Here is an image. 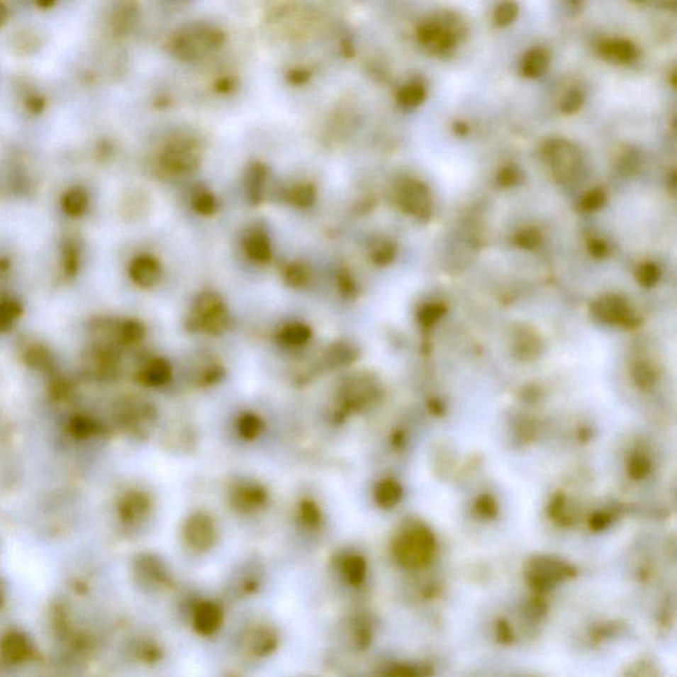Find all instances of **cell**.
Here are the masks:
<instances>
[{
  "instance_id": "cell-16",
  "label": "cell",
  "mask_w": 677,
  "mask_h": 677,
  "mask_svg": "<svg viewBox=\"0 0 677 677\" xmlns=\"http://www.w3.org/2000/svg\"><path fill=\"white\" fill-rule=\"evenodd\" d=\"M267 168L262 163H253L246 171L245 186L247 197L253 204L261 203L264 197Z\"/></svg>"
},
{
  "instance_id": "cell-42",
  "label": "cell",
  "mask_w": 677,
  "mask_h": 677,
  "mask_svg": "<svg viewBox=\"0 0 677 677\" xmlns=\"http://www.w3.org/2000/svg\"><path fill=\"white\" fill-rule=\"evenodd\" d=\"M299 515H301V520L303 521L306 525H308V527H316V525H319V522L322 520L320 510L318 508V505L315 504L314 501H302L301 505H299Z\"/></svg>"
},
{
  "instance_id": "cell-51",
  "label": "cell",
  "mask_w": 677,
  "mask_h": 677,
  "mask_svg": "<svg viewBox=\"0 0 677 677\" xmlns=\"http://www.w3.org/2000/svg\"><path fill=\"white\" fill-rule=\"evenodd\" d=\"M339 289L342 294L347 298L356 295V285H354L352 276L347 273H342L339 275Z\"/></svg>"
},
{
  "instance_id": "cell-10",
  "label": "cell",
  "mask_w": 677,
  "mask_h": 677,
  "mask_svg": "<svg viewBox=\"0 0 677 677\" xmlns=\"http://www.w3.org/2000/svg\"><path fill=\"white\" fill-rule=\"evenodd\" d=\"M130 278L140 287H152L157 285L162 275V267L157 258L151 255H139L128 269Z\"/></svg>"
},
{
  "instance_id": "cell-58",
  "label": "cell",
  "mask_w": 677,
  "mask_h": 677,
  "mask_svg": "<svg viewBox=\"0 0 677 677\" xmlns=\"http://www.w3.org/2000/svg\"><path fill=\"white\" fill-rule=\"evenodd\" d=\"M9 15H10L9 9L3 3H0V27L6 24V21L9 19Z\"/></svg>"
},
{
  "instance_id": "cell-39",
  "label": "cell",
  "mask_w": 677,
  "mask_h": 677,
  "mask_svg": "<svg viewBox=\"0 0 677 677\" xmlns=\"http://www.w3.org/2000/svg\"><path fill=\"white\" fill-rule=\"evenodd\" d=\"M606 201H608L606 192L600 188H595V189H591L589 194H586L581 200V209L586 212H595L602 209L606 204Z\"/></svg>"
},
{
  "instance_id": "cell-53",
  "label": "cell",
  "mask_w": 677,
  "mask_h": 677,
  "mask_svg": "<svg viewBox=\"0 0 677 677\" xmlns=\"http://www.w3.org/2000/svg\"><path fill=\"white\" fill-rule=\"evenodd\" d=\"M50 391H52V396L55 398H65L69 394V385L64 380L59 379V380L52 383Z\"/></svg>"
},
{
  "instance_id": "cell-3",
  "label": "cell",
  "mask_w": 677,
  "mask_h": 677,
  "mask_svg": "<svg viewBox=\"0 0 677 677\" xmlns=\"http://www.w3.org/2000/svg\"><path fill=\"white\" fill-rule=\"evenodd\" d=\"M393 550L396 559L405 568H423L430 564L435 553V539L430 530L414 527L397 537Z\"/></svg>"
},
{
  "instance_id": "cell-55",
  "label": "cell",
  "mask_w": 677,
  "mask_h": 677,
  "mask_svg": "<svg viewBox=\"0 0 677 677\" xmlns=\"http://www.w3.org/2000/svg\"><path fill=\"white\" fill-rule=\"evenodd\" d=\"M27 106L30 108V113L33 114H40L44 108H45V99L40 96H32L28 99Z\"/></svg>"
},
{
  "instance_id": "cell-23",
  "label": "cell",
  "mask_w": 677,
  "mask_h": 677,
  "mask_svg": "<svg viewBox=\"0 0 677 677\" xmlns=\"http://www.w3.org/2000/svg\"><path fill=\"white\" fill-rule=\"evenodd\" d=\"M311 337V330L302 323H293L286 325L279 332V340L286 345H303Z\"/></svg>"
},
{
  "instance_id": "cell-26",
  "label": "cell",
  "mask_w": 677,
  "mask_h": 677,
  "mask_svg": "<svg viewBox=\"0 0 677 677\" xmlns=\"http://www.w3.org/2000/svg\"><path fill=\"white\" fill-rule=\"evenodd\" d=\"M345 578L352 585H360L367 574V564L360 556H349L343 561Z\"/></svg>"
},
{
  "instance_id": "cell-9",
  "label": "cell",
  "mask_w": 677,
  "mask_h": 677,
  "mask_svg": "<svg viewBox=\"0 0 677 677\" xmlns=\"http://www.w3.org/2000/svg\"><path fill=\"white\" fill-rule=\"evenodd\" d=\"M593 313L600 320L608 323L625 325L634 322V316L626 301L617 295L605 296L597 301L593 306Z\"/></svg>"
},
{
  "instance_id": "cell-44",
  "label": "cell",
  "mask_w": 677,
  "mask_h": 677,
  "mask_svg": "<svg viewBox=\"0 0 677 677\" xmlns=\"http://www.w3.org/2000/svg\"><path fill=\"white\" fill-rule=\"evenodd\" d=\"M583 93L579 89H571L561 102V111L564 114H574L583 105Z\"/></svg>"
},
{
  "instance_id": "cell-56",
  "label": "cell",
  "mask_w": 677,
  "mask_h": 677,
  "mask_svg": "<svg viewBox=\"0 0 677 677\" xmlns=\"http://www.w3.org/2000/svg\"><path fill=\"white\" fill-rule=\"evenodd\" d=\"M235 89V82L233 79H228V77H224V79H220L216 82V90L223 93V94H226V93H230L232 90Z\"/></svg>"
},
{
  "instance_id": "cell-19",
  "label": "cell",
  "mask_w": 677,
  "mask_h": 677,
  "mask_svg": "<svg viewBox=\"0 0 677 677\" xmlns=\"http://www.w3.org/2000/svg\"><path fill=\"white\" fill-rule=\"evenodd\" d=\"M403 498V488L396 481H380L374 490V499L383 508H392Z\"/></svg>"
},
{
  "instance_id": "cell-57",
  "label": "cell",
  "mask_w": 677,
  "mask_h": 677,
  "mask_svg": "<svg viewBox=\"0 0 677 677\" xmlns=\"http://www.w3.org/2000/svg\"><path fill=\"white\" fill-rule=\"evenodd\" d=\"M454 133H455L457 135H459V137H464V135H467V133H469V126H467L464 122H457V123L454 125Z\"/></svg>"
},
{
  "instance_id": "cell-50",
  "label": "cell",
  "mask_w": 677,
  "mask_h": 677,
  "mask_svg": "<svg viewBox=\"0 0 677 677\" xmlns=\"http://www.w3.org/2000/svg\"><path fill=\"white\" fill-rule=\"evenodd\" d=\"M588 250H589L590 254L593 255L594 258H598V259L609 254V246L600 238L590 240L589 244H588Z\"/></svg>"
},
{
  "instance_id": "cell-13",
  "label": "cell",
  "mask_w": 677,
  "mask_h": 677,
  "mask_svg": "<svg viewBox=\"0 0 677 677\" xmlns=\"http://www.w3.org/2000/svg\"><path fill=\"white\" fill-rule=\"evenodd\" d=\"M118 510L122 520L134 522L147 513L150 500L143 492H128L119 501Z\"/></svg>"
},
{
  "instance_id": "cell-27",
  "label": "cell",
  "mask_w": 677,
  "mask_h": 677,
  "mask_svg": "<svg viewBox=\"0 0 677 677\" xmlns=\"http://www.w3.org/2000/svg\"><path fill=\"white\" fill-rule=\"evenodd\" d=\"M315 198H316V191H315V186L310 183L296 186L293 189H290L287 194L289 203L298 208H308L313 206Z\"/></svg>"
},
{
  "instance_id": "cell-32",
  "label": "cell",
  "mask_w": 677,
  "mask_h": 677,
  "mask_svg": "<svg viewBox=\"0 0 677 677\" xmlns=\"http://www.w3.org/2000/svg\"><path fill=\"white\" fill-rule=\"evenodd\" d=\"M192 208L198 215H203V216L213 215L217 209L216 197L206 189L198 191L192 198Z\"/></svg>"
},
{
  "instance_id": "cell-34",
  "label": "cell",
  "mask_w": 677,
  "mask_h": 677,
  "mask_svg": "<svg viewBox=\"0 0 677 677\" xmlns=\"http://www.w3.org/2000/svg\"><path fill=\"white\" fill-rule=\"evenodd\" d=\"M397 253V247L389 241H381L373 246L371 258L376 265L386 266L393 262Z\"/></svg>"
},
{
  "instance_id": "cell-47",
  "label": "cell",
  "mask_w": 677,
  "mask_h": 677,
  "mask_svg": "<svg viewBox=\"0 0 677 677\" xmlns=\"http://www.w3.org/2000/svg\"><path fill=\"white\" fill-rule=\"evenodd\" d=\"M495 635H496V640L500 644H505V646L513 643L515 640V632L505 619H498L495 622Z\"/></svg>"
},
{
  "instance_id": "cell-49",
  "label": "cell",
  "mask_w": 677,
  "mask_h": 677,
  "mask_svg": "<svg viewBox=\"0 0 677 677\" xmlns=\"http://www.w3.org/2000/svg\"><path fill=\"white\" fill-rule=\"evenodd\" d=\"M475 508L479 512V515L486 517V519H492L496 516V503L492 499L491 496L488 495H484L481 496L479 500L476 501L475 504Z\"/></svg>"
},
{
  "instance_id": "cell-17",
  "label": "cell",
  "mask_w": 677,
  "mask_h": 677,
  "mask_svg": "<svg viewBox=\"0 0 677 677\" xmlns=\"http://www.w3.org/2000/svg\"><path fill=\"white\" fill-rule=\"evenodd\" d=\"M549 67V55L542 48L530 50L522 61L521 72L528 79H537L542 76Z\"/></svg>"
},
{
  "instance_id": "cell-54",
  "label": "cell",
  "mask_w": 677,
  "mask_h": 677,
  "mask_svg": "<svg viewBox=\"0 0 677 677\" xmlns=\"http://www.w3.org/2000/svg\"><path fill=\"white\" fill-rule=\"evenodd\" d=\"M610 524V516L606 513H597L591 517L590 520V527L591 530H605Z\"/></svg>"
},
{
  "instance_id": "cell-22",
  "label": "cell",
  "mask_w": 677,
  "mask_h": 677,
  "mask_svg": "<svg viewBox=\"0 0 677 677\" xmlns=\"http://www.w3.org/2000/svg\"><path fill=\"white\" fill-rule=\"evenodd\" d=\"M171 374H172L171 365L163 359H157L152 363H150L146 371L143 372V380L148 385L160 386L167 383L171 379Z\"/></svg>"
},
{
  "instance_id": "cell-7",
  "label": "cell",
  "mask_w": 677,
  "mask_h": 677,
  "mask_svg": "<svg viewBox=\"0 0 677 677\" xmlns=\"http://www.w3.org/2000/svg\"><path fill=\"white\" fill-rule=\"evenodd\" d=\"M417 35L423 47L440 53L452 50L457 41V32L447 26H443L441 20L423 23Z\"/></svg>"
},
{
  "instance_id": "cell-18",
  "label": "cell",
  "mask_w": 677,
  "mask_h": 677,
  "mask_svg": "<svg viewBox=\"0 0 677 677\" xmlns=\"http://www.w3.org/2000/svg\"><path fill=\"white\" fill-rule=\"evenodd\" d=\"M225 306L220 295L213 293V291H204L201 294L197 295L194 302V315H195V322H200L206 319L211 315L216 314L218 311L224 310Z\"/></svg>"
},
{
  "instance_id": "cell-45",
  "label": "cell",
  "mask_w": 677,
  "mask_h": 677,
  "mask_svg": "<svg viewBox=\"0 0 677 677\" xmlns=\"http://www.w3.org/2000/svg\"><path fill=\"white\" fill-rule=\"evenodd\" d=\"M651 470V464L646 457L643 455H634L628 464V474L632 479L640 481L646 478L648 472Z\"/></svg>"
},
{
  "instance_id": "cell-25",
  "label": "cell",
  "mask_w": 677,
  "mask_h": 677,
  "mask_svg": "<svg viewBox=\"0 0 677 677\" xmlns=\"http://www.w3.org/2000/svg\"><path fill=\"white\" fill-rule=\"evenodd\" d=\"M328 363L332 367H340L345 364H351L357 357V351L354 345L348 343H337L331 345L327 352Z\"/></svg>"
},
{
  "instance_id": "cell-5",
  "label": "cell",
  "mask_w": 677,
  "mask_h": 677,
  "mask_svg": "<svg viewBox=\"0 0 677 677\" xmlns=\"http://www.w3.org/2000/svg\"><path fill=\"white\" fill-rule=\"evenodd\" d=\"M397 201L403 212L409 215L423 217V218L430 215L432 203H430L429 189L421 181H417V180L405 181L397 192Z\"/></svg>"
},
{
  "instance_id": "cell-35",
  "label": "cell",
  "mask_w": 677,
  "mask_h": 677,
  "mask_svg": "<svg viewBox=\"0 0 677 677\" xmlns=\"http://www.w3.org/2000/svg\"><path fill=\"white\" fill-rule=\"evenodd\" d=\"M519 13V7L515 3H501L500 6L496 9L493 13V24L498 28H503L512 24L515 19L517 18Z\"/></svg>"
},
{
  "instance_id": "cell-33",
  "label": "cell",
  "mask_w": 677,
  "mask_h": 677,
  "mask_svg": "<svg viewBox=\"0 0 677 677\" xmlns=\"http://www.w3.org/2000/svg\"><path fill=\"white\" fill-rule=\"evenodd\" d=\"M69 429H70V432H72L73 437L84 440V438H88L90 435H93L97 430V426H96V423L86 415H76V417L72 418Z\"/></svg>"
},
{
  "instance_id": "cell-6",
  "label": "cell",
  "mask_w": 677,
  "mask_h": 677,
  "mask_svg": "<svg viewBox=\"0 0 677 677\" xmlns=\"http://www.w3.org/2000/svg\"><path fill=\"white\" fill-rule=\"evenodd\" d=\"M545 157L553 168L554 177L561 181L569 180L578 167V154L565 140H552L545 147Z\"/></svg>"
},
{
  "instance_id": "cell-2",
  "label": "cell",
  "mask_w": 677,
  "mask_h": 677,
  "mask_svg": "<svg viewBox=\"0 0 677 677\" xmlns=\"http://www.w3.org/2000/svg\"><path fill=\"white\" fill-rule=\"evenodd\" d=\"M576 576L577 569L573 565L552 556H535L524 566V578L539 593L552 590Z\"/></svg>"
},
{
  "instance_id": "cell-20",
  "label": "cell",
  "mask_w": 677,
  "mask_h": 677,
  "mask_svg": "<svg viewBox=\"0 0 677 677\" xmlns=\"http://www.w3.org/2000/svg\"><path fill=\"white\" fill-rule=\"evenodd\" d=\"M88 206V194L81 188H73L62 196V209L69 216H82Z\"/></svg>"
},
{
  "instance_id": "cell-1",
  "label": "cell",
  "mask_w": 677,
  "mask_h": 677,
  "mask_svg": "<svg viewBox=\"0 0 677 677\" xmlns=\"http://www.w3.org/2000/svg\"><path fill=\"white\" fill-rule=\"evenodd\" d=\"M225 35L203 23H195L177 30L169 40V52L181 61H195L223 45Z\"/></svg>"
},
{
  "instance_id": "cell-21",
  "label": "cell",
  "mask_w": 677,
  "mask_h": 677,
  "mask_svg": "<svg viewBox=\"0 0 677 677\" xmlns=\"http://www.w3.org/2000/svg\"><path fill=\"white\" fill-rule=\"evenodd\" d=\"M426 99V88L421 82H412L405 85L397 94V102L405 108L420 106Z\"/></svg>"
},
{
  "instance_id": "cell-12",
  "label": "cell",
  "mask_w": 677,
  "mask_h": 677,
  "mask_svg": "<svg viewBox=\"0 0 677 677\" xmlns=\"http://www.w3.org/2000/svg\"><path fill=\"white\" fill-rule=\"evenodd\" d=\"M599 53L611 62L628 64L637 59L638 50L628 40H605L599 44Z\"/></svg>"
},
{
  "instance_id": "cell-48",
  "label": "cell",
  "mask_w": 677,
  "mask_h": 677,
  "mask_svg": "<svg viewBox=\"0 0 677 677\" xmlns=\"http://www.w3.org/2000/svg\"><path fill=\"white\" fill-rule=\"evenodd\" d=\"M632 374H634V380L637 381L638 385L643 386V388L651 385V384L655 381V373H654L651 367H648L647 364H637V365L634 367Z\"/></svg>"
},
{
  "instance_id": "cell-29",
  "label": "cell",
  "mask_w": 677,
  "mask_h": 677,
  "mask_svg": "<svg viewBox=\"0 0 677 677\" xmlns=\"http://www.w3.org/2000/svg\"><path fill=\"white\" fill-rule=\"evenodd\" d=\"M21 306L12 299L0 302V332H7L19 319Z\"/></svg>"
},
{
  "instance_id": "cell-36",
  "label": "cell",
  "mask_w": 677,
  "mask_h": 677,
  "mask_svg": "<svg viewBox=\"0 0 677 677\" xmlns=\"http://www.w3.org/2000/svg\"><path fill=\"white\" fill-rule=\"evenodd\" d=\"M119 334H121V337L125 343H138L145 337L146 328L140 322L131 319V320H128V322H125L121 325Z\"/></svg>"
},
{
  "instance_id": "cell-11",
  "label": "cell",
  "mask_w": 677,
  "mask_h": 677,
  "mask_svg": "<svg viewBox=\"0 0 677 677\" xmlns=\"http://www.w3.org/2000/svg\"><path fill=\"white\" fill-rule=\"evenodd\" d=\"M230 500L236 510L241 512H250L265 504L267 500V493L261 486L250 483L236 488L232 493Z\"/></svg>"
},
{
  "instance_id": "cell-4",
  "label": "cell",
  "mask_w": 677,
  "mask_h": 677,
  "mask_svg": "<svg viewBox=\"0 0 677 677\" xmlns=\"http://www.w3.org/2000/svg\"><path fill=\"white\" fill-rule=\"evenodd\" d=\"M200 157V148L194 140L177 138L171 140L163 150L159 166L169 177H186L198 167Z\"/></svg>"
},
{
  "instance_id": "cell-24",
  "label": "cell",
  "mask_w": 677,
  "mask_h": 677,
  "mask_svg": "<svg viewBox=\"0 0 677 677\" xmlns=\"http://www.w3.org/2000/svg\"><path fill=\"white\" fill-rule=\"evenodd\" d=\"M252 649L255 655L262 656L270 654L276 646V637L270 628H258L252 638Z\"/></svg>"
},
{
  "instance_id": "cell-52",
  "label": "cell",
  "mask_w": 677,
  "mask_h": 677,
  "mask_svg": "<svg viewBox=\"0 0 677 677\" xmlns=\"http://www.w3.org/2000/svg\"><path fill=\"white\" fill-rule=\"evenodd\" d=\"M310 77H311L310 72L303 70V69H295V70H291V72L287 74L289 82H291V84H294V85L306 84V82L310 79Z\"/></svg>"
},
{
  "instance_id": "cell-14",
  "label": "cell",
  "mask_w": 677,
  "mask_h": 677,
  "mask_svg": "<svg viewBox=\"0 0 677 677\" xmlns=\"http://www.w3.org/2000/svg\"><path fill=\"white\" fill-rule=\"evenodd\" d=\"M244 249L247 257L258 264L269 262L273 255L270 240L266 236V233L261 230L252 232L246 236L244 240Z\"/></svg>"
},
{
  "instance_id": "cell-37",
  "label": "cell",
  "mask_w": 677,
  "mask_h": 677,
  "mask_svg": "<svg viewBox=\"0 0 677 677\" xmlns=\"http://www.w3.org/2000/svg\"><path fill=\"white\" fill-rule=\"evenodd\" d=\"M524 180V174L520 167L516 164H508L505 167L501 168L496 177V181L499 186L503 188H512V186H519L521 181Z\"/></svg>"
},
{
  "instance_id": "cell-30",
  "label": "cell",
  "mask_w": 677,
  "mask_h": 677,
  "mask_svg": "<svg viewBox=\"0 0 677 677\" xmlns=\"http://www.w3.org/2000/svg\"><path fill=\"white\" fill-rule=\"evenodd\" d=\"M262 421L259 417H257L254 414H244L240 417L238 423H237V430L240 432V435L245 440H254L259 432H262Z\"/></svg>"
},
{
  "instance_id": "cell-15",
  "label": "cell",
  "mask_w": 677,
  "mask_h": 677,
  "mask_svg": "<svg viewBox=\"0 0 677 677\" xmlns=\"http://www.w3.org/2000/svg\"><path fill=\"white\" fill-rule=\"evenodd\" d=\"M221 611L218 606L211 602H204L197 606L195 612V628L197 632L203 635H211L216 632L217 628L221 625Z\"/></svg>"
},
{
  "instance_id": "cell-28",
  "label": "cell",
  "mask_w": 677,
  "mask_h": 677,
  "mask_svg": "<svg viewBox=\"0 0 677 677\" xmlns=\"http://www.w3.org/2000/svg\"><path fill=\"white\" fill-rule=\"evenodd\" d=\"M24 362L33 369L47 371L52 367V356L45 347L35 345L24 354Z\"/></svg>"
},
{
  "instance_id": "cell-38",
  "label": "cell",
  "mask_w": 677,
  "mask_h": 677,
  "mask_svg": "<svg viewBox=\"0 0 677 677\" xmlns=\"http://www.w3.org/2000/svg\"><path fill=\"white\" fill-rule=\"evenodd\" d=\"M540 242L541 233L537 228H525L515 237V244L525 250L536 249Z\"/></svg>"
},
{
  "instance_id": "cell-41",
  "label": "cell",
  "mask_w": 677,
  "mask_h": 677,
  "mask_svg": "<svg viewBox=\"0 0 677 677\" xmlns=\"http://www.w3.org/2000/svg\"><path fill=\"white\" fill-rule=\"evenodd\" d=\"M62 267L68 276L77 274L79 267V254L77 247L72 244H67L62 250Z\"/></svg>"
},
{
  "instance_id": "cell-31",
  "label": "cell",
  "mask_w": 677,
  "mask_h": 677,
  "mask_svg": "<svg viewBox=\"0 0 677 677\" xmlns=\"http://www.w3.org/2000/svg\"><path fill=\"white\" fill-rule=\"evenodd\" d=\"M286 284L295 289L303 287L308 284L310 281V272L307 266L301 264V262H294L286 267L285 270Z\"/></svg>"
},
{
  "instance_id": "cell-8",
  "label": "cell",
  "mask_w": 677,
  "mask_h": 677,
  "mask_svg": "<svg viewBox=\"0 0 677 677\" xmlns=\"http://www.w3.org/2000/svg\"><path fill=\"white\" fill-rule=\"evenodd\" d=\"M184 536L194 549L206 550L216 541V528L208 515L195 513L186 520Z\"/></svg>"
},
{
  "instance_id": "cell-46",
  "label": "cell",
  "mask_w": 677,
  "mask_h": 677,
  "mask_svg": "<svg viewBox=\"0 0 677 677\" xmlns=\"http://www.w3.org/2000/svg\"><path fill=\"white\" fill-rule=\"evenodd\" d=\"M444 313H446V307L443 305H438V303L426 305L421 308L418 319L423 325H432L435 322H438Z\"/></svg>"
},
{
  "instance_id": "cell-40",
  "label": "cell",
  "mask_w": 677,
  "mask_h": 677,
  "mask_svg": "<svg viewBox=\"0 0 677 677\" xmlns=\"http://www.w3.org/2000/svg\"><path fill=\"white\" fill-rule=\"evenodd\" d=\"M660 275L661 272L659 266L654 262H647L639 267L637 272V279L643 287H652L658 284Z\"/></svg>"
},
{
  "instance_id": "cell-43",
  "label": "cell",
  "mask_w": 677,
  "mask_h": 677,
  "mask_svg": "<svg viewBox=\"0 0 677 677\" xmlns=\"http://www.w3.org/2000/svg\"><path fill=\"white\" fill-rule=\"evenodd\" d=\"M432 675V669L430 667H413V666H408V664H400V666H394V667L391 668L386 673V677H423V676H430Z\"/></svg>"
}]
</instances>
